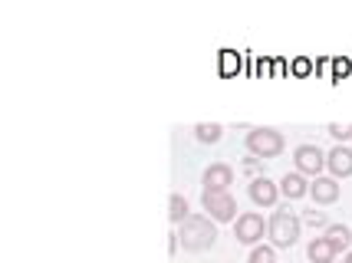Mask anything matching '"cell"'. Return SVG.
Instances as JSON below:
<instances>
[{"mask_svg":"<svg viewBox=\"0 0 352 263\" xmlns=\"http://www.w3.org/2000/svg\"><path fill=\"white\" fill-rule=\"evenodd\" d=\"M191 132H195V139L204 141V145H217V141L224 139V125L221 122H198Z\"/></svg>","mask_w":352,"mask_h":263,"instance_id":"5bb4252c","label":"cell"},{"mask_svg":"<svg viewBox=\"0 0 352 263\" xmlns=\"http://www.w3.org/2000/svg\"><path fill=\"white\" fill-rule=\"evenodd\" d=\"M280 194H283L287 201H300V198L309 194V181L300 171H287V174L280 178Z\"/></svg>","mask_w":352,"mask_h":263,"instance_id":"8fae6325","label":"cell"},{"mask_svg":"<svg viewBox=\"0 0 352 263\" xmlns=\"http://www.w3.org/2000/svg\"><path fill=\"white\" fill-rule=\"evenodd\" d=\"M322 237L333 244V250H336V253H342V250L349 253V250H352V231L346 227V224H329V227L322 231Z\"/></svg>","mask_w":352,"mask_h":263,"instance_id":"4fadbf2b","label":"cell"},{"mask_svg":"<svg viewBox=\"0 0 352 263\" xmlns=\"http://www.w3.org/2000/svg\"><path fill=\"white\" fill-rule=\"evenodd\" d=\"M247 263H276V250L274 247H254Z\"/></svg>","mask_w":352,"mask_h":263,"instance_id":"ac0fdd59","label":"cell"},{"mask_svg":"<svg viewBox=\"0 0 352 263\" xmlns=\"http://www.w3.org/2000/svg\"><path fill=\"white\" fill-rule=\"evenodd\" d=\"M309 198L316 204H336L339 201V181L333 174H320L309 181Z\"/></svg>","mask_w":352,"mask_h":263,"instance_id":"30bf717a","label":"cell"},{"mask_svg":"<svg viewBox=\"0 0 352 263\" xmlns=\"http://www.w3.org/2000/svg\"><path fill=\"white\" fill-rule=\"evenodd\" d=\"M326 171L333 178H349L352 174V148L349 145H336L333 152H326Z\"/></svg>","mask_w":352,"mask_h":263,"instance_id":"9c48e42d","label":"cell"},{"mask_svg":"<svg viewBox=\"0 0 352 263\" xmlns=\"http://www.w3.org/2000/svg\"><path fill=\"white\" fill-rule=\"evenodd\" d=\"M188 217H191V211H188V198L175 191V194L168 198V220L175 224V227H182Z\"/></svg>","mask_w":352,"mask_h":263,"instance_id":"9a60e30c","label":"cell"},{"mask_svg":"<svg viewBox=\"0 0 352 263\" xmlns=\"http://www.w3.org/2000/svg\"><path fill=\"white\" fill-rule=\"evenodd\" d=\"M300 220H303V224H309V227H322V231L329 227L326 214H322V211H316V207H313V211H303V214H300Z\"/></svg>","mask_w":352,"mask_h":263,"instance_id":"e0dca14e","label":"cell"},{"mask_svg":"<svg viewBox=\"0 0 352 263\" xmlns=\"http://www.w3.org/2000/svg\"><path fill=\"white\" fill-rule=\"evenodd\" d=\"M342 263H352V250H349V253H346V257H342Z\"/></svg>","mask_w":352,"mask_h":263,"instance_id":"44dd1931","label":"cell"},{"mask_svg":"<svg viewBox=\"0 0 352 263\" xmlns=\"http://www.w3.org/2000/svg\"><path fill=\"white\" fill-rule=\"evenodd\" d=\"M263 233H267V220H263L257 211H247L234 220V237H237V244H247V247H257L263 240Z\"/></svg>","mask_w":352,"mask_h":263,"instance_id":"8992f818","label":"cell"},{"mask_svg":"<svg viewBox=\"0 0 352 263\" xmlns=\"http://www.w3.org/2000/svg\"><path fill=\"white\" fill-rule=\"evenodd\" d=\"M326 132H329V135H333V139H336L339 145H346V141H352V125L329 122V125H326Z\"/></svg>","mask_w":352,"mask_h":263,"instance_id":"2e32d148","label":"cell"},{"mask_svg":"<svg viewBox=\"0 0 352 263\" xmlns=\"http://www.w3.org/2000/svg\"><path fill=\"white\" fill-rule=\"evenodd\" d=\"M201 185H204V191H230V185H234V168L224 165V161L208 165L204 174H201Z\"/></svg>","mask_w":352,"mask_h":263,"instance_id":"ba28073f","label":"cell"},{"mask_svg":"<svg viewBox=\"0 0 352 263\" xmlns=\"http://www.w3.org/2000/svg\"><path fill=\"white\" fill-rule=\"evenodd\" d=\"M300 231H303V220L293 214L290 207H276L270 220H267V237H270V247L274 250H290L300 244Z\"/></svg>","mask_w":352,"mask_h":263,"instance_id":"7a4b0ae2","label":"cell"},{"mask_svg":"<svg viewBox=\"0 0 352 263\" xmlns=\"http://www.w3.org/2000/svg\"><path fill=\"white\" fill-rule=\"evenodd\" d=\"M178 247H182V240H178V231L168 233V253H178Z\"/></svg>","mask_w":352,"mask_h":263,"instance_id":"d6986e66","label":"cell"},{"mask_svg":"<svg viewBox=\"0 0 352 263\" xmlns=\"http://www.w3.org/2000/svg\"><path fill=\"white\" fill-rule=\"evenodd\" d=\"M201 207L214 224L237 220V201H234L230 191H201Z\"/></svg>","mask_w":352,"mask_h":263,"instance_id":"277c9868","label":"cell"},{"mask_svg":"<svg viewBox=\"0 0 352 263\" xmlns=\"http://www.w3.org/2000/svg\"><path fill=\"white\" fill-rule=\"evenodd\" d=\"M283 148H287V139H283V132H276V128H250L247 132V152L254 158H276L283 155Z\"/></svg>","mask_w":352,"mask_h":263,"instance_id":"3957f363","label":"cell"},{"mask_svg":"<svg viewBox=\"0 0 352 263\" xmlns=\"http://www.w3.org/2000/svg\"><path fill=\"white\" fill-rule=\"evenodd\" d=\"M307 257L309 263H336V250H333V244L326 240V237H313L307 244Z\"/></svg>","mask_w":352,"mask_h":263,"instance_id":"7c38bea8","label":"cell"},{"mask_svg":"<svg viewBox=\"0 0 352 263\" xmlns=\"http://www.w3.org/2000/svg\"><path fill=\"white\" fill-rule=\"evenodd\" d=\"M178 240L188 253H201V250H211L217 244V224L208 214H191L178 227Z\"/></svg>","mask_w":352,"mask_h":263,"instance_id":"6da1fadb","label":"cell"},{"mask_svg":"<svg viewBox=\"0 0 352 263\" xmlns=\"http://www.w3.org/2000/svg\"><path fill=\"white\" fill-rule=\"evenodd\" d=\"M244 168H247V171H254V168H261V158H247V161H244Z\"/></svg>","mask_w":352,"mask_h":263,"instance_id":"ffe728a7","label":"cell"},{"mask_svg":"<svg viewBox=\"0 0 352 263\" xmlns=\"http://www.w3.org/2000/svg\"><path fill=\"white\" fill-rule=\"evenodd\" d=\"M293 165L296 171L303 174V178H320L322 171H326V152H322L320 145H296V152H293Z\"/></svg>","mask_w":352,"mask_h":263,"instance_id":"5b68a950","label":"cell"},{"mask_svg":"<svg viewBox=\"0 0 352 263\" xmlns=\"http://www.w3.org/2000/svg\"><path fill=\"white\" fill-rule=\"evenodd\" d=\"M247 194H250V201L257 204V207H276V201H280V185L270 181L267 174H257V178L247 185Z\"/></svg>","mask_w":352,"mask_h":263,"instance_id":"52a82bcc","label":"cell"}]
</instances>
